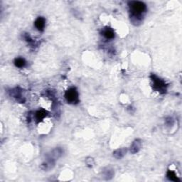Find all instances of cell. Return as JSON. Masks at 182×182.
<instances>
[{"instance_id": "4", "label": "cell", "mask_w": 182, "mask_h": 182, "mask_svg": "<svg viewBox=\"0 0 182 182\" xmlns=\"http://www.w3.org/2000/svg\"><path fill=\"white\" fill-rule=\"evenodd\" d=\"M11 93L12 96L15 98L16 101L19 102L20 103H25V97H24L23 93H22V90L21 88H16L12 90Z\"/></svg>"}, {"instance_id": "12", "label": "cell", "mask_w": 182, "mask_h": 182, "mask_svg": "<svg viewBox=\"0 0 182 182\" xmlns=\"http://www.w3.org/2000/svg\"><path fill=\"white\" fill-rule=\"evenodd\" d=\"M167 177L169 180L173 181H180V180L174 171L169 170L167 173Z\"/></svg>"}, {"instance_id": "3", "label": "cell", "mask_w": 182, "mask_h": 182, "mask_svg": "<svg viewBox=\"0 0 182 182\" xmlns=\"http://www.w3.org/2000/svg\"><path fill=\"white\" fill-rule=\"evenodd\" d=\"M65 98L70 104H77L79 103V95L75 88H71L65 93Z\"/></svg>"}, {"instance_id": "5", "label": "cell", "mask_w": 182, "mask_h": 182, "mask_svg": "<svg viewBox=\"0 0 182 182\" xmlns=\"http://www.w3.org/2000/svg\"><path fill=\"white\" fill-rule=\"evenodd\" d=\"M142 140H140V139L135 140L133 142H132V144H131L130 152L132 153V154H136V153H137L140 150L141 147H142Z\"/></svg>"}, {"instance_id": "2", "label": "cell", "mask_w": 182, "mask_h": 182, "mask_svg": "<svg viewBox=\"0 0 182 182\" xmlns=\"http://www.w3.org/2000/svg\"><path fill=\"white\" fill-rule=\"evenodd\" d=\"M151 81L152 83V87L154 91H156L161 94L165 93L167 92V85L166 84L164 81L161 79L157 75L154 74L151 75Z\"/></svg>"}, {"instance_id": "8", "label": "cell", "mask_w": 182, "mask_h": 182, "mask_svg": "<svg viewBox=\"0 0 182 182\" xmlns=\"http://www.w3.org/2000/svg\"><path fill=\"white\" fill-rule=\"evenodd\" d=\"M47 114H48V112L44 109L38 110V111L36 112V115H35L36 120L38 122L42 121V120L46 117Z\"/></svg>"}, {"instance_id": "7", "label": "cell", "mask_w": 182, "mask_h": 182, "mask_svg": "<svg viewBox=\"0 0 182 182\" xmlns=\"http://www.w3.org/2000/svg\"><path fill=\"white\" fill-rule=\"evenodd\" d=\"M127 152V150L126 148L117 149V150H116L113 152V156L114 158H116L117 159H120L126 154Z\"/></svg>"}, {"instance_id": "11", "label": "cell", "mask_w": 182, "mask_h": 182, "mask_svg": "<svg viewBox=\"0 0 182 182\" xmlns=\"http://www.w3.org/2000/svg\"><path fill=\"white\" fill-rule=\"evenodd\" d=\"M26 62L25 59L23 58H17L14 60V65L19 68H24V67L26 65Z\"/></svg>"}, {"instance_id": "13", "label": "cell", "mask_w": 182, "mask_h": 182, "mask_svg": "<svg viewBox=\"0 0 182 182\" xmlns=\"http://www.w3.org/2000/svg\"><path fill=\"white\" fill-rule=\"evenodd\" d=\"M85 163H86L87 166L90 167V168H92V167H93L94 165H95V161H94V159L91 158V157L87 158L86 160H85Z\"/></svg>"}, {"instance_id": "9", "label": "cell", "mask_w": 182, "mask_h": 182, "mask_svg": "<svg viewBox=\"0 0 182 182\" xmlns=\"http://www.w3.org/2000/svg\"><path fill=\"white\" fill-rule=\"evenodd\" d=\"M103 174L104 176V178L106 180H110L114 176V171L113 169L110 168V167H106V168L104 169V170L103 171Z\"/></svg>"}, {"instance_id": "10", "label": "cell", "mask_w": 182, "mask_h": 182, "mask_svg": "<svg viewBox=\"0 0 182 182\" xmlns=\"http://www.w3.org/2000/svg\"><path fill=\"white\" fill-rule=\"evenodd\" d=\"M103 36L107 39H112L114 37V30L110 27H107L103 30Z\"/></svg>"}, {"instance_id": "1", "label": "cell", "mask_w": 182, "mask_h": 182, "mask_svg": "<svg viewBox=\"0 0 182 182\" xmlns=\"http://www.w3.org/2000/svg\"><path fill=\"white\" fill-rule=\"evenodd\" d=\"M129 8L131 13L130 17L132 22H140L147 10V6L144 2L139 1H132L129 2Z\"/></svg>"}, {"instance_id": "6", "label": "cell", "mask_w": 182, "mask_h": 182, "mask_svg": "<svg viewBox=\"0 0 182 182\" xmlns=\"http://www.w3.org/2000/svg\"><path fill=\"white\" fill-rule=\"evenodd\" d=\"M34 25L39 31H43L46 25V20L43 17H38L34 22Z\"/></svg>"}]
</instances>
